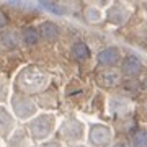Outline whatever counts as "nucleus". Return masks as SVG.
<instances>
[{"label": "nucleus", "mask_w": 147, "mask_h": 147, "mask_svg": "<svg viewBox=\"0 0 147 147\" xmlns=\"http://www.w3.org/2000/svg\"><path fill=\"white\" fill-rule=\"evenodd\" d=\"M18 87L26 93H36L46 85L47 75L42 70L36 67H28L25 70H21V74L18 75Z\"/></svg>", "instance_id": "f257e3e1"}, {"label": "nucleus", "mask_w": 147, "mask_h": 147, "mask_svg": "<svg viewBox=\"0 0 147 147\" xmlns=\"http://www.w3.org/2000/svg\"><path fill=\"white\" fill-rule=\"evenodd\" d=\"M56 118L51 115H41L39 118H36V119H33L31 123H30V132H31V136L34 137V139H44V137H47L49 134H51V131H53L54 127V123H56Z\"/></svg>", "instance_id": "f03ea898"}, {"label": "nucleus", "mask_w": 147, "mask_h": 147, "mask_svg": "<svg viewBox=\"0 0 147 147\" xmlns=\"http://www.w3.org/2000/svg\"><path fill=\"white\" fill-rule=\"evenodd\" d=\"M11 105H13V111H15L16 116H20V118H30V116H33L34 111H36L34 103H33L30 98H26V95H20V93L13 95Z\"/></svg>", "instance_id": "7ed1b4c3"}, {"label": "nucleus", "mask_w": 147, "mask_h": 147, "mask_svg": "<svg viewBox=\"0 0 147 147\" xmlns=\"http://www.w3.org/2000/svg\"><path fill=\"white\" fill-rule=\"evenodd\" d=\"M90 144L93 147H103L106 146L111 139V131L106 126H101V124H95V126L90 127V134H88Z\"/></svg>", "instance_id": "20e7f679"}, {"label": "nucleus", "mask_w": 147, "mask_h": 147, "mask_svg": "<svg viewBox=\"0 0 147 147\" xmlns=\"http://www.w3.org/2000/svg\"><path fill=\"white\" fill-rule=\"evenodd\" d=\"M82 123H79L77 119H67L61 126V136L65 141H77L82 137Z\"/></svg>", "instance_id": "39448f33"}, {"label": "nucleus", "mask_w": 147, "mask_h": 147, "mask_svg": "<svg viewBox=\"0 0 147 147\" xmlns=\"http://www.w3.org/2000/svg\"><path fill=\"white\" fill-rule=\"evenodd\" d=\"M142 70V64L141 61L134 56H127L123 62V72L126 74L127 77H136L137 74Z\"/></svg>", "instance_id": "423d86ee"}, {"label": "nucleus", "mask_w": 147, "mask_h": 147, "mask_svg": "<svg viewBox=\"0 0 147 147\" xmlns=\"http://www.w3.org/2000/svg\"><path fill=\"white\" fill-rule=\"evenodd\" d=\"M118 59H119V51L116 47H106L98 54V62L103 65H113L118 62Z\"/></svg>", "instance_id": "0eeeda50"}, {"label": "nucleus", "mask_w": 147, "mask_h": 147, "mask_svg": "<svg viewBox=\"0 0 147 147\" xmlns=\"http://www.w3.org/2000/svg\"><path fill=\"white\" fill-rule=\"evenodd\" d=\"M39 34L44 39H47V41H56L59 38V28L53 21H44L41 26H39Z\"/></svg>", "instance_id": "6e6552de"}, {"label": "nucleus", "mask_w": 147, "mask_h": 147, "mask_svg": "<svg viewBox=\"0 0 147 147\" xmlns=\"http://www.w3.org/2000/svg\"><path fill=\"white\" fill-rule=\"evenodd\" d=\"M11 127H13V119H11V116L8 115V111H7L3 106H0V136L5 137L7 134L11 131Z\"/></svg>", "instance_id": "1a4fd4ad"}, {"label": "nucleus", "mask_w": 147, "mask_h": 147, "mask_svg": "<svg viewBox=\"0 0 147 147\" xmlns=\"http://www.w3.org/2000/svg\"><path fill=\"white\" fill-rule=\"evenodd\" d=\"M98 82L105 87H115V85L119 84V74L115 72V70H106V72L100 74Z\"/></svg>", "instance_id": "9d476101"}, {"label": "nucleus", "mask_w": 147, "mask_h": 147, "mask_svg": "<svg viewBox=\"0 0 147 147\" xmlns=\"http://www.w3.org/2000/svg\"><path fill=\"white\" fill-rule=\"evenodd\" d=\"M72 56L79 61H85L90 56V49L87 47L85 42H75L72 46Z\"/></svg>", "instance_id": "9b49d317"}, {"label": "nucleus", "mask_w": 147, "mask_h": 147, "mask_svg": "<svg viewBox=\"0 0 147 147\" xmlns=\"http://www.w3.org/2000/svg\"><path fill=\"white\" fill-rule=\"evenodd\" d=\"M0 41H2V46L8 47V49L18 46V36L13 31H3L2 36H0Z\"/></svg>", "instance_id": "f8f14e48"}, {"label": "nucleus", "mask_w": 147, "mask_h": 147, "mask_svg": "<svg viewBox=\"0 0 147 147\" xmlns=\"http://www.w3.org/2000/svg\"><path fill=\"white\" fill-rule=\"evenodd\" d=\"M23 41L26 42L28 46H33V44H36L39 41V33H38L36 28H26V30H23Z\"/></svg>", "instance_id": "ddd939ff"}, {"label": "nucleus", "mask_w": 147, "mask_h": 147, "mask_svg": "<svg viewBox=\"0 0 147 147\" xmlns=\"http://www.w3.org/2000/svg\"><path fill=\"white\" fill-rule=\"evenodd\" d=\"M26 132H25V129H20V131H16L15 134H13V137L10 139V147H25L26 146Z\"/></svg>", "instance_id": "4468645a"}, {"label": "nucleus", "mask_w": 147, "mask_h": 147, "mask_svg": "<svg viewBox=\"0 0 147 147\" xmlns=\"http://www.w3.org/2000/svg\"><path fill=\"white\" fill-rule=\"evenodd\" d=\"M132 146L134 147H147V132L146 131H137L132 136Z\"/></svg>", "instance_id": "2eb2a0df"}, {"label": "nucleus", "mask_w": 147, "mask_h": 147, "mask_svg": "<svg viewBox=\"0 0 147 147\" xmlns=\"http://www.w3.org/2000/svg\"><path fill=\"white\" fill-rule=\"evenodd\" d=\"M42 5L46 7L49 11H54V13H57V15H62L64 13V8L62 7H59V5H56V3H47V2H44Z\"/></svg>", "instance_id": "dca6fc26"}, {"label": "nucleus", "mask_w": 147, "mask_h": 147, "mask_svg": "<svg viewBox=\"0 0 147 147\" xmlns=\"http://www.w3.org/2000/svg\"><path fill=\"white\" fill-rule=\"evenodd\" d=\"M7 96V82L3 77H0V101H3Z\"/></svg>", "instance_id": "f3484780"}, {"label": "nucleus", "mask_w": 147, "mask_h": 147, "mask_svg": "<svg viewBox=\"0 0 147 147\" xmlns=\"http://www.w3.org/2000/svg\"><path fill=\"white\" fill-rule=\"evenodd\" d=\"M41 147H61V144L56 142V141H53V142H46V144H42Z\"/></svg>", "instance_id": "a211bd4d"}, {"label": "nucleus", "mask_w": 147, "mask_h": 147, "mask_svg": "<svg viewBox=\"0 0 147 147\" xmlns=\"http://www.w3.org/2000/svg\"><path fill=\"white\" fill-rule=\"evenodd\" d=\"M7 25V18L3 16V13H0V28H3Z\"/></svg>", "instance_id": "6ab92c4d"}, {"label": "nucleus", "mask_w": 147, "mask_h": 147, "mask_svg": "<svg viewBox=\"0 0 147 147\" xmlns=\"http://www.w3.org/2000/svg\"><path fill=\"white\" fill-rule=\"evenodd\" d=\"M115 147H127V144H126V142H123V141H121V142H118V144H116Z\"/></svg>", "instance_id": "aec40b11"}, {"label": "nucleus", "mask_w": 147, "mask_h": 147, "mask_svg": "<svg viewBox=\"0 0 147 147\" xmlns=\"http://www.w3.org/2000/svg\"><path fill=\"white\" fill-rule=\"evenodd\" d=\"M79 147H82V146H79Z\"/></svg>", "instance_id": "412c9836"}]
</instances>
